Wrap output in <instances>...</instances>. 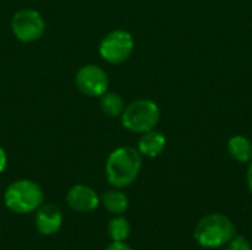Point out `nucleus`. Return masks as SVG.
Wrapping results in <instances>:
<instances>
[{"label":"nucleus","instance_id":"nucleus-11","mask_svg":"<svg viewBox=\"0 0 252 250\" xmlns=\"http://www.w3.org/2000/svg\"><path fill=\"white\" fill-rule=\"evenodd\" d=\"M229 155L238 162H251L252 161V141L245 136H233L227 141Z\"/></svg>","mask_w":252,"mask_h":250},{"label":"nucleus","instance_id":"nucleus-15","mask_svg":"<svg viewBox=\"0 0 252 250\" xmlns=\"http://www.w3.org/2000/svg\"><path fill=\"white\" fill-rule=\"evenodd\" d=\"M227 250H252L251 243L242 237V236H235L229 243H227Z\"/></svg>","mask_w":252,"mask_h":250},{"label":"nucleus","instance_id":"nucleus-1","mask_svg":"<svg viewBox=\"0 0 252 250\" xmlns=\"http://www.w3.org/2000/svg\"><path fill=\"white\" fill-rule=\"evenodd\" d=\"M142 171V155L137 149L121 146L114 149L105 164L106 180L115 189L133 184Z\"/></svg>","mask_w":252,"mask_h":250},{"label":"nucleus","instance_id":"nucleus-10","mask_svg":"<svg viewBox=\"0 0 252 250\" xmlns=\"http://www.w3.org/2000/svg\"><path fill=\"white\" fill-rule=\"evenodd\" d=\"M167 144V139L161 131L151 130L140 136L137 143V150L142 156L146 158H157L159 156Z\"/></svg>","mask_w":252,"mask_h":250},{"label":"nucleus","instance_id":"nucleus-18","mask_svg":"<svg viewBox=\"0 0 252 250\" xmlns=\"http://www.w3.org/2000/svg\"><path fill=\"white\" fill-rule=\"evenodd\" d=\"M247 183H248L250 192L252 193V161L251 164H250V167H248V172H247Z\"/></svg>","mask_w":252,"mask_h":250},{"label":"nucleus","instance_id":"nucleus-9","mask_svg":"<svg viewBox=\"0 0 252 250\" xmlns=\"http://www.w3.org/2000/svg\"><path fill=\"white\" fill-rule=\"evenodd\" d=\"M62 225V212L53 203H43L35 211V228L43 236H52Z\"/></svg>","mask_w":252,"mask_h":250},{"label":"nucleus","instance_id":"nucleus-12","mask_svg":"<svg viewBox=\"0 0 252 250\" xmlns=\"http://www.w3.org/2000/svg\"><path fill=\"white\" fill-rule=\"evenodd\" d=\"M100 203L103 205V208L108 212H111L114 215H121L128 208V197L120 189H114V190L105 192L100 196Z\"/></svg>","mask_w":252,"mask_h":250},{"label":"nucleus","instance_id":"nucleus-6","mask_svg":"<svg viewBox=\"0 0 252 250\" xmlns=\"http://www.w3.org/2000/svg\"><path fill=\"white\" fill-rule=\"evenodd\" d=\"M10 29L16 40L22 43H32L43 37L46 31V21L35 9H21L12 16Z\"/></svg>","mask_w":252,"mask_h":250},{"label":"nucleus","instance_id":"nucleus-14","mask_svg":"<svg viewBox=\"0 0 252 250\" xmlns=\"http://www.w3.org/2000/svg\"><path fill=\"white\" fill-rule=\"evenodd\" d=\"M131 233L130 222L124 217H115L108 224V234L112 242H126Z\"/></svg>","mask_w":252,"mask_h":250},{"label":"nucleus","instance_id":"nucleus-8","mask_svg":"<svg viewBox=\"0 0 252 250\" xmlns=\"http://www.w3.org/2000/svg\"><path fill=\"white\" fill-rule=\"evenodd\" d=\"M66 203L75 212L86 214L94 211L100 205V196L90 186L75 184L66 193Z\"/></svg>","mask_w":252,"mask_h":250},{"label":"nucleus","instance_id":"nucleus-3","mask_svg":"<svg viewBox=\"0 0 252 250\" xmlns=\"http://www.w3.org/2000/svg\"><path fill=\"white\" fill-rule=\"evenodd\" d=\"M3 200L6 208L15 214H31L43 205L44 194L35 181L22 178L7 186Z\"/></svg>","mask_w":252,"mask_h":250},{"label":"nucleus","instance_id":"nucleus-17","mask_svg":"<svg viewBox=\"0 0 252 250\" xmlns=\"http://www.w3.org/2000/svg\"><path fill=\"white\" fill-rule=\"evenodd\" d=\"M7 167V153L6 150L0 146V174L6 169Z\"/></svg>","mask_w":252,"mask_h":250},{"label":"nucleus","instance_id":"nucleus-4","mask_svg":"<svg viewBox=\"0 0 252 250\" xmlns=\"http://www.w3.org/2000/svg\"><path fill=\"white\" fill-rule=\"evenodd\" d=\"M121 118V125L131 133L143 134L155 130L161 119L158 105L151 99H137L130 105H126Z\"/></svg>","mask_w":252,"mask_h":250},{"label":"nucleus","instance_id":"nucleus-5","mask_svg":"<svg viewBox=\"0 0 252 250\" xmlns=\"http://www.w3.org/2000/svg\"><path fill=\"white\" fill-rule=\"evenodd\" d=\"M134 50V38L126 29L108 32L99 43V56L111 65L124 63Z\"/></svg>","mask_w":252,"mask_h":250},{"label":"nucleus","instance_id":"nucleus-7","mask_svg":"<svg viewBox=\"0 0 252 250\" xmlns=\"http://www.w3.org/2000/svg\"><path fill=\"white\" fill-rule=\"evenodd\" d=\"M77 88L87 97H102L109 88V77L99 65H84L75 75Z\"/></svg>","mask_w":252,"mask_h":250},{"label":"nucleus","instance_id":"nucleus-16","mask_svg":"<svg viewBox=\"0 0 252 250\" xmlns=\"http://www.w3.org/2000/svg\"><path fill=\"white\" fill-rule=\"evenodd\" d=\"M106 250H133L128 245H126L124 242H112Z\"/></svg>","mask_w":252,"mask_h":250},{"label":"nucleus","instance_id":"nucleus-2","mask_svg":"<svg viewBox=\"0 0 252 250\" xmlns=\"http://www.w3.org/2000/svg\"><path fill=\"white\" fill-rule=\"evenodd\" d=\"M236 236L235 224L223 214H210L199 220L193 237L205 249H217L227 245Z\"/></svg>","mask_w":252,"mask_h":250},{"label":"nucleus","instance_id":"nucleus-13","mask_svg":"<svg viewBox=\"0 0 252 250\" xmlns=\"http://www.w3.org/2000/svg\"><path fill=\"white\" fill-rule=\"evenodd\" d=\"M99 99H100V109L105 115H108L111 118H118L123 115L126 103H124V99L118 93L106 91Z\"/></svg>","mask_w":252,"mask_h":250}]
</instances>
